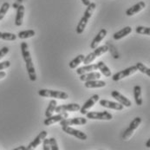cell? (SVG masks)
Segmentation results:
<instances>
[{
  "label": "cell",
  "instance_id": "1",
  "mask_svg": "<svg viewBox=\"0 0 150 150\" xmlns=\"http://www.w3.org/2000/svg\"><path fill=\"white\" fill-rule=\"evenodd\" d=\"M21 51L23 61L25 62V66H26V69H27L30 80L31 82H35V81H37L36 69H35L34 64H33L32 59H31V55L29 50V46H28L27 43H25V42L21 43Z\"/></svg>",
  "mask_w": 150,
  "mask_h": 150
},
{
  "label": "cell",
  "instance_id": "2",
  "mask_svg": "<svg viewBox=\"0 0 150 150\" xmlns=\"http://www.w3.org/2000/svg\"><path fill=\"white\" fill-rule=\"evenodd\" d=\"M38 95L43 97H50V98H57L61 100H66L69 98V95L64 91H57L51 89H40Z\"/></svg>",
  "mask_w": 150,
  "mask_h": 150
},
{
  "label": "cell",
  "instance_id": "3",
  "mask_svg": "<svg viewBox=\"0 0 150 150\" xmlns=\"http://www.w3.org/2000/svg\"><path fill=\"white\" fill-rule=\"evenodd\" d=\"M108 51V45H102L100 47H97V48L94 49V51L93 52L89 53L87 57H85V58L83 60V64H91L96 57H101L102 55L105 54Z\"/></svg>",
  "mask_w": 150,
  "mask_h": 150
},
{
  "label": "cell",
  "instance_id": "4",
  "mask_svg": "<svg viewBox=\"0 0 150 150\" xmlns=\"http://www.w3.org/2000/svg\"><path fill=\"white\" fill-rule=\"evenodd\" d=\"M142 123V118L141 117H135L129 124V128L126 129L122 134V139L124 141H128L129 138L133 135V134L134 133V131L138 129V127L141 125Z\"/></svg>",
  "mask_w": 150,
  "mask_h": 150
},
{
  "label": "cell",
  "instance_id": "5",
  "mask_svg": "<svg viewBox=\"0 0 150 150\" xmlns=\"http://www.w3.org/2000/svg\"><path fill=\"white\" fill-rule=\"evenodd\" d=\"M87 119L90 120H103V121H110L113 119V115L108 113V111H103V112H88L86 114Z\"/></svg>",
  "mask_w": 150,
  "mask_h": 150
},
{
  "label": "cell",
  "instance_id": "6",
  "mask_svg": "<svg viewBox=\"0 0 150 150\" xmlns=\"http://www.w3.org/2000/svg\"><path fill=\"white\" fill-rule=\"evenodd\" d=\"M136 71H138L137 67L135 65H134V66L129 67V68H127V69H125L123 70H121V71L115 73V75H113L112 79L115 82H118V81H120V80H122V79H123L125 77H128L129 76L134 74Z\"/></svg>",
  "mask_w": 150,
  "mask_h": 150
},
{
  "label": "cell",
  "instance_id": "7",
  "mask_svg": "<svg viewBox=\"0 0 150 150\" xmlns=\"http://www.w3.org/2000/svg\"><path fill=\"white\" fill-rule=\"evenodd\" d=\"M68 116H69V114L67 112H61L56 115H51L50 117H46L43 123L45 126H51L52 124H55L57 122H60L64 119L68 118Z\"/></svg>",
  "mask_w": 150,
  "mask_h": 150
},
{
  "label": "cell",
  "instance_id": "8",
  "mask_svg": "<svg viewBox=\"0 0 150 150\" xmlns=\"http://www.w3.org/2000/svg\"><path fill=\"white\" fill-rule=\"evenodd\" d=\"M99 99H100L99 95H97V94L93 95L90 98H88V99L86 101L85 103L81 107L80 110H79L80 113H81L82 115H86V114L88 112V110L99 101Z\"/></svg>",
  "mask_w": 150,
  "mask_h": 150
},
{
  "label": "cell",
  "instance_id": "9",
  "mask_svg": "<svg viewBox=\"0 0 150 150\" xmlns=\"http://www.w3.org/2000/svg\"><path fill=\"white\" fill-rule=\"evenodd\" d=\"M62 129L66 134H68L69 135H73V136H75V137H76V138H78V139H80L82 141H85V140L88 139V135L86 134L85 133H83V132H82V131H80L78 129H73V128H71L69 126H63Z\"/></svg>",
  "mask_w": 150,
  "mask_h": 150
},
{
  "label": "cell",
  "instance_id": "10",
  "mask_svg": "<svg viewBox=\"0 0 150 150\" xmlns=\"http://www.w3.org/2000/svg\"><path fill=\"white\" fill-rule=\"evenodd\" d=\"M87 119L84 117H75L71 119H64L60 122V126H73V125H85Z\"/></svg>",
  "mask_w": 150,
  "mask_h": 150
},
{
  "label": "cell",
  "instance_id": "11",
  "mask_svg": "<svg viewBox=\"0 0 150 150\" xmlns=\"http://www.w3.org/2000/svg\"><path fill=\"white\" fill-rule=\"evenodd\" d=\"M111 96H112L113 98H115L118 103H120L121 104H122L124 107L129 108L131 107V105H132L131 101H130L129 99H128L126 96H124L122 94H121L119 91H117V90L112 91V92H111Z\"/></svg>",
  "mask_w": 150,
  "mask_h": 150
},
{
  "label": "cell",
  "instance_id": "12",
  "mask_svg": "<svg viewBox=\"0 0 150 150\" xmlns=\"http://www.w3.org/2000/svg\"><path fill=\"white\" fill-rule=\"evenodd\" d=\"M80 108H81V106L78 103H69V104L57 106L55 112H57V113L67 112V111L75 112V111H79Z\"/></svg>",
  "mask_w": 150,
  "mask_h": 150
},
{
  "label": "cell",
  "instance_id": "13",
  "mask_svg": "<svg viewBox=\"0 0 150 150\" xmlns=\"http://www.w3.org/2000/svg\"><path fill=\"white\" fill-rule=\"evenodd\" d=\"M47 134H48V133H47V131H45V130H43L41 133H39V134H38V136H37L30 144H29V146L26 148V150H31L36 149L38 146H39V145L42 143L43 139L47 136Z\"/></svg>",
  "mask_w": 150,
  "mask_h": 150
},
{
  "label": "cell",
  "instance_id": "14",
  "mask_svg": "<svg viewBox=\"0 0 150 150\" xmlns=\"http://www.w3.org/2000/svg\"><path fill=\"white\" fill-rule=\"evenodd\" d=\"M99 104L102 107L110 108V109H115V110H122L124 108V106L121 104L120 103H115V102H111L108 100H100Z\"/></svg>",
  "mask_w": 150,
  "mask_h": 150
},
{
  "label": "cell",
  "instance_id": "15",
  "mask_svg": "<svg viewBox=\"0 0 150 150\" xmlns=\"http://www.w3.org/2000/svg\"><path fill=\"white\" fill-rule=\"evenodd\" d=\"M145 7H146L145 2L141 1V2H139V3H137L136 4L133 5L132 7L129 8V9L126 11V15H127L128 17H132V16L137 14L138 12H140L141 11H142Z\"/></svg>",
  "mask_w": 150,
  "mask_h": 150
},
{
  "label": "cell",
  "instance_id": "16",
  "mask_svg": "<svg viewBox=\"0 0 150 150\" xmlns=\"http://www.w3.org/2000/svg\"><path fill=\"white\" fill-rule=\"evenodd\" d=\"M108 34V31L107 30H105V29H102L99 32H98V34L94 38V39L92 40V42L90 43V48L92 49V50H94V49H96V48H97L98 47V44L101 43L103 39H104V38L107 36Z\"/></svg>",
  "mask_w": 150,
  "mask_h": 150
},
{
  "label": "cell",
  "instance_id": "17",
  "mask_svg": "<svg viewBox=\"0 0 150 150\" xmlns=\"http://www.w3.org/2000/svg\"><path fill=\"white\" fill-rule=\"evenodd\" d=\"M80 81L82 82H88V81H93V80H97L101 78V73L97 71H91L88 73H85L83 75H80Z\"/></svg>",
  "mask_w": 150,
  "mask_h": 150
},
{
  "label": "cell",
  "instance_id": "18",
  "mask_svg": "<svg viewBox=\"0 0 150 150\" xmlns=\"http://www.w3.org/2000/svg\"><path fill=\"white\" fill-rule=\"evenodd\" d=\"M132 32V28L130 26H126L124 27L123 29L120 30L119 31L115 32L114 35H113V38L115 40H120L125 37H127L128 35H129L130 33Z\"/></svg>",
  "mask_w": 150,
  "mask_h": 150
},
{
  "label": "cell",
  "instance_id": "19",
  "mask_svg": "<svg viewBox=\"0 0 150 150\" xmlns=\"http://www.w3.org/2000/svg\"><path fill=\"white\" fill-rule=\"evenodd\" d=\"M98 69V66L97 64H85V66H82L80 68H78L76 69V74L77 75H83V74H85V73H88V72H91V71H96Z\"/></svg>",
  "mask_w": 150,
  "mask_h": 150
},
{
  "label": "cell",
  "instance_id": "20",
  "mask_svg": "<svg viewBox=\"0 0 150 150\" xmlns=\"http://www.w3.org/2000/svg\"><path fill=\"white\" fill-rule=\"evenodd\" d=\"M24 6L20 4L18 9H17V15H16V19H15V24L16 26H21L23 21V17H24Z\"/></svg>",
  "mask_w": 150,
  "mask_h": 150
},
{
  "label": "cell",
  "instance_id": "21",
  "mask_svg": "<svg viewBox=\"0 0 150 150\" xmlns=\"http://www.w3.org/2000/svg\"><path fill=\"white\" fill-rule=\"evenodd\" d=\"M134 97L137 106L142 105V87L135 85L134 87Z\"/></svg>",
  "mask_w": 150,
  "mask_h": 150
},
{
  "label": "cell",
  "instance_id": "22",
  "mask_svg": "<svg viewBox=\"0 0 150 150\" xmlns=\"http://www.w3.org/2000/svg\"><path fill=\"white\" fill-rule=\"evenodd\" d=\"M85 88H103L106 86V83L102 80H93V81H88L85 82Z\"/></svg>",
  "mask_w": 150,
  "mask_h": 150
},
{
  "label": "cell",
  "instance_id": "23",
  "mask_svg": "<svg viewBox=\"0 0 150 150\" xmlns=\"http://www.w3.org/2000/svg\"><path fill=\"white\" fill-rule=\"evenodd\" d=\"M96 64L98 66V69L101 71V73H102L103 76H105L106 77H110V76H112L111 70L109 69V68H108L107 65L105 64L103 61H99Z\"/></svg>",
  "mask_w": 150,
  "mask_h": 150
},
{
  "label": "cell",
  "instance_id": "24",
  "mask_svg": "<svg viewBox=\"0 0 150 150\" xmlns=\"http://www.w3.org/2000/svg\"><path fill=\"white\" fill-rule=\"evenodd\" d=\"M88 18H86V17H83L81 19H80V21L78 23V24H77V26H76V33L77 34H79V35H81V34H83V31H84V30H85L86 26H87V24H88Z\"/></svg>",
  "mask_w": 150,
  "mask_h": 150
},
{
  "label": "cell",
  "instance_id": "25",
  "mask_svg": "<svg viewBox=\"0 0 150 150\" xmlns=\"http://www.w3.org/2000/svg\"><path fill=\"white\" fill-rule=\"evenodd\" d=\"M84 58H85V56H84V55H83V54L78 55L77 57H76L73 60H71V61L69 62V68H70V69H76L78 65L81 64V63H83V62Z\"/></svg>",
  "mask_w": 150,
  "mask_h": 150
},
{
  "label": "cell",
  "instance_id": "26",
  "mask_svg": "<svg viewBox=\"0 0 150 150\" xmlns=\"http://www.w3.org/2000/svg\"><path fill=\"white\" fill-rule=\"evenodd\" d=\"M57 106V102L56 100H51L48 105V107L46 108L45 111V116L46 117H50L51 115H53V113L56 110V108Z\"/></svg>",
  "mask_w": 150,
  "mask_h": 150
},
{
  "label": "cell",
  "instance_id": "27",
  "mask_svg": "<svg viewBox=\"0 0 150 150\" xmlns=\"http://www.w3.org/2000/svg\"><path fill=\"white\" fill-rule=\"evenodd\" d=\"M35 35H36V31L34 30H27L20 31L18 34V37L20 39H27V38L34 37Z\"/></svg>",
  "mask_w": 150,
  "mask_h": 150
},
{
  "label": "cell",
  "instance_id": "28",
  "mask_svg": "<svg viewBox=\"0 0 150 150\" xmlns=\"http://www.w3.org/2000/svg\"><path fill=\"white\" fill-rule=\"evenodd\" d=\"M18 36L14 33L10 32H0V39L5 40V41H15L17 39Z\"/></svg>",
  "mask_w": 150,
  "mask_h": 150
},
{
  "label": "cell",
  "instance_id": "29",
  "mask_svg": "<svg viewBox=\"0 0 150 150\" xmlns=\"http://www.w3.org/2000/svg\"><path fill=\"white\" fill-rule=\"evenodd\" d=\"M96 8V3H90L88 6H87V9H86V11H84V14H83V16L86 17V18H88V19L92 17V15H93V12H94V11H95V9Z\"/></svg>",
  "mask_w": 150,
  "mask_h": 150
},
{
  "label": "cell",
  "instance_id": "30",
  "mask_svg": "<svg viewBox=\"0 0 150 150\" xmlns=\"http://www.w3.org/2000/svg\"><path fill=\"white\" fill-rule=\"evenodd\" d=\"M10 7H11L10 4L7 3V2H5V3H4V4H2V6H1V8H0V21L4 19V16L6 15V13L8 12Z\"/></svg>",
  "mask_w": 150,
  "mask_h": 150
},
{
  "label": "cell",
  "instance_id": "31",
  "mask_svg": "<svg viewBox=\"0 0 150 150\" xmlns=\"http://www.w3.org/2000/svg\"><path fill=\"white\" fill-rule=\"evenodd\" d=\"M135 32H136L137 34H141V35L150 36V27L137 26V27L135 28Z\"/></svg>",
  "mask_w": 150,
  "mask_h": 150
},
{
  "label": "cell",
  "instance_id": "32",
  "mask_svg": "<svg viewBox=\"0 0 150 150\" xmlns=\"http://www.w3.org/2000/svg\"><path fill=\"white\" fill-rule=\"evenodd\" d=\"M135 66L137 67V69H138L139 71H141V72L143 73V74H146L147 76H149L150 77V68H148L146 65L143 64L142 63H140V62L137 63Z\"/></svg>",
  "mask_w": 150,
  "mask_h": 150
},
{
  "label": "cell",
  "instance_id": "33",
  "mask_svg": "<svg viewBox=\"0 0 150 150\" xmlns=\"http://www.w3.org/2000/svg\"><path fill=\"white\" fill-rule=\"evenodd\" d=\"M50 149L51 150H58V145H57V140L54 138V137H51L50 138Z\"/></svg>",
  "mask_w": 150,
  "mask_h": 150
},
{
  "label": "cell",
  "instance_id": "34",
  "mask_svg": "<svg viewBox=\"0 0 150 150\" xmlns=\"http://www.w3.org/2000/svg\"><path fill=\"white\" fill-rule=\"evenodd\" d=\"M43 150H50V139H47L46 137L43 141Z\"/></svg>",
  "mask_w": 150,
  "mask_h": 150
},
{
  "label": "cell",
  "instance_id": "35",
  "mask_svg": "<svg viewBox=\"0 0 150 150\" xmlns=\"http://www.w3.org/2000/svg\"><path fill=\"white\" fill-rule=\"evenodd\" d=\"M9 53V48L8 47H3L1 50H0V60L4 57L7 54Z\"/></svg>",
  "mask_w": 150,
  "mask_h": 150
},
{
  "label": "cell",
  "instance_id": "36",
  "mask_svg": "<svg viewBox=\"0 0 150 150\" xmlns=\"http://www.w3.org/2000/svg\"><path fill=\"white\" fill-rule=\"evenodd\" d=\"M10 66H11L10 61H4V62L0 63V71L5 69H7V68H9Z\"/></svg>",
  "mask_w": 150,
  "mask_h": 150
},
{
  "label": "cell",
  "instance_id": "37",
  "mask_svg": "<svg viewBox=\"0 0 150 150\" xmlns=\"http://www.w3.org/2000/svg\"><path fill=\"white\" fill-rule=\"evenodd\" d=\"M22 1H23V0H17V1L13 4V5H12V6H13V8H14V9H18V7L20 5V4H21Z\"/></svg>",
  "mask_w": 150,
  "mask_h": 150
},
{
  "label": "cell",
  "instance_id": "38",
  "mask_svg": "<svg viewBox=\"0 0 150 150\" xmlns=\"http://www.w3.org/2000/svg\"><path fill=\"white\" fill-rule=\"evenodd\" d=\"M5 76H6V73H5L4 71L1 70V71H0V80L3 79V78H4Z\"/></svg>",
  "mask_w": 150,
  "mask_h": 150
},
{
  "label": "cell",
  "instance_id": "39",
  "mask_svg": "<svg viewBox=\"0 0 150 150\" xmlns=\"http://www.w3.org/2000/svg\"><path fill=\"white\" fill-rule=\"evenodd\" d=\"M82 2H83V4L85 5V6H88L91 2H90V0H81Z\"/></svg>",
  "mask_w": 150,
  "mask_h": 150
},
{
  "label": "cell",
  "instance_id": "40",
  "mask_svg": "<svg viewBox=\"0 0 150 150\" xmlns=\"http://www.w3.org/2000/svg\"><path fill=\"white\" fill-rule=\"evenodd\" d=\"M14 150H26V148L24 146H20L18 148H16Z\"/></svg>",
  "mask_w": 150,
  "mask_h": 150
},
{
  "label": "cell",
  "instance_id": "41",
  "mask_svg": "<svg viewBox=\"0 0 150 150\" xmlns=\"http://www.w3.org/2000/svg\"><path fill=\"white\" fill-rule=\"evenodd\" d=\"M146 147H147L148 149H150V138L148 140V142H146Z\"/></svg>",
  "mask_w": 150,
  "mask_h": 150
}]
</instances>
